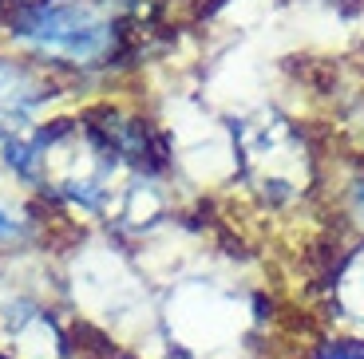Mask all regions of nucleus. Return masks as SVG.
Wrapping results in <instances>:
<instances>
[{"mask_svg": "<svg viewBox=\"0 0 364 359\" xmlns=\"http://www.w3.org/2000/svg\"><path fill=\"white\" fill-rule=\"evenodd\" d=\"M9 36L28 44L32 52L68 63H103L115 52V24L68 0L16 4L9 12Z\"/></svg>", "mask_w": 364, "mask_h": 359, "instance_id": "nucleus-1", "label": "nucleus"}, {"mask_svg": "<svg viewBox=\"0 0 364 359\" xmlns=\"http://www.w3.org/2000/svg\"><path fill=\"white\" fill-rule=\"evenodd\" d=\"M48 91L32 79L28 67H20L12 60H0V107H32Z\"/></svg>", "mask_w": 364, "mask_h": 359, "instance_id": "nucleus-2", "label": "nucleus"}, {"mask_svg": "<svg viewBox=\"0 0 364 359\" xmlns=\"http://www.w3.org/2000/svg\"><path fill=\"white\" fill-rule=\"evenodd\" d=\"M325 359H364V348L360 343H337L325 351Z\"/></svg>", "mask_w": 364, "mask_h": 359, "instance_id": "nucleus-3", "label": "nucleus"}, {"mask_svg": "<svg viewBox=\"0 0 364 359\" xmlns=\"http://www.w3.org/2000/svg\"><path fill=\"white\" fill-rule=\"evenodd\" d=\"M20 237V221H12L4 209H0V241H16Z\"/></svg>", "mask_w": 364, "mask_h": 359, "instance_id": "nucleus-4", "label": "nucleus"}]
</instances>
